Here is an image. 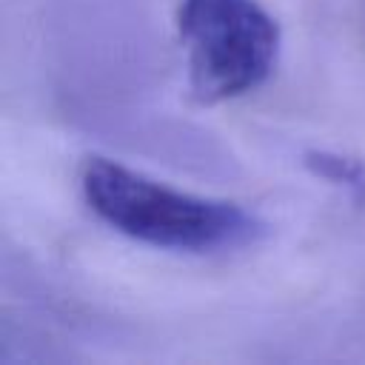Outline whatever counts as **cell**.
I'll use <instances>...</instances> for the list:
<instances>
[{"label":"cell","mask_w":365,"mask_h":365,"mask_svg":"<svg viewBox=\"0 0 365 365\" xmlns=\"http://www.w3.org/2000/svg\"><path fill=\"white\" fill-rule=\"evenodd\" d=\"M177 26L188 88L202 106L257 88L277 63L279 26L257 0H182Z\"/></svg>","instance_id":"cell-2"},{"label":"cell","mask_w":365,"mask_h":365,"mask_svg":"<svg viewBox=\"0 0 365 365\" xmlns=\"http://www.w3.org/2000/svg\"><path fill=\"white\" fill-rule=\"evenodd\" d=\"M80 180L88 208L120 234L145 245L217 251L254 242L265 231L237 202L171 188L108 157H88Z\"/></svg>","instance_id":"cell-1"},{"label":"cell","mask_w":365,"mask_h":365,"mask_svg":"<svg viewBox=\"0 0 365 365\" xmlns=\"http://www.w3.org/2000/svg\"><path fill=\"white\" fill-rule=\"evenodd\" d=\"M302 163L314 177H322L345 188L354 200L365 202V163L359 157L336 154V151H305Z\"/></svg>","instance_id":"cell-3"}]
</instances>
